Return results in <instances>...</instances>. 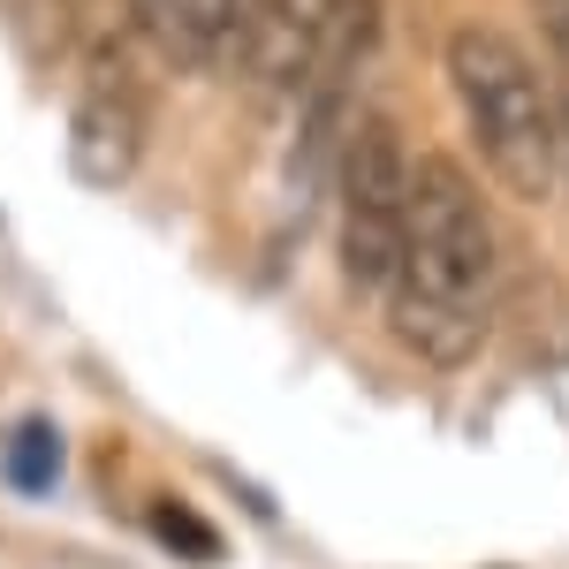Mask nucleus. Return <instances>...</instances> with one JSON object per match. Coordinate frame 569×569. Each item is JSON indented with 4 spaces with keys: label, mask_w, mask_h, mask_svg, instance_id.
Returning a JSON list of instances; mask_svg holds the SVG:
<instances>
[{
    "label": "nucleus",
    "mask_w": 569,
    "mask_h": 569,
    "mask_svg": "<svg viewBox=\"0 0 569 569\" xmlns=\"http://www.w3.org/2000/svg\"><path fill=\"white\" fill-rule=\"evenodd\" d=\"M388 327L395 342L426 365H471L501 311V243L479 182L448 152H418L410 168V228L388 281Z\"/></svg>",
    "instance_id": "nucleus-1"
},
{
    "label": "nucleus",
    "mask_w": 569,
    "mask_h": 569,
    "mask_svg": "<svg viewBox=\"0 0 569 569\" xmlns=\"http://www.w3.org/2000/svg\"><path fill=\"white\" fill-rule=\"evenodd\" d=\"M243 8H251V0H122L130 39L144 46V53H160L168 69H182V77L228 61V46L243 31Z\"/></svg>",
    "instance_id": "nucleus-6"
},
{
    "label": "nucleus",
    "mask_w": 569,
    "mask_h": 569,
    "mask_svg": "<svg viewBox=\"0 0 569 569\" xmlns=\"http://www.w3.org/2000/svg\"><path fill=\"white\" fill-rule=\"evenodd\" d=\"M410 168L418 152H402L388 114H365L335 144V198H342V273L350 297H388L395 259H402V228H410Z\"/></svg>",
    "instance_id": "nucleus-3"
},
{
    "label": "nucleus",
    "mask_w": 569,
    "mask_h": 569,
    "mask_svg": "<svg viewBox=\"0 0 569 569\" xmlns=\"http://www.w3.org/2000/svg\"><path fill=\"white\" fill-rule=\"evenodd\" d=\"M539 31H547L555 61H562V84H569V0H539Z\"/></svg>",
    "instance_id": "nucleus-8"
},
{
    "label": "nucleus",
    "mask_w": 569,
    "mask_h": 569,
    "mask_svg": "<svg viewBox=\"0 0 569 569\" xmlns=\"http://www.w3.org/2000/svg\"><path fill=\"white\" fill-rule=\"evenodd\" d=\"M8 479L16 486H53V433L31 426V448L16 440V463H8Z\"/></svg>",
    "instance_id": "nucleus-7"
},
{
    "label": "nucleus",
    "mask_w": 569,
    "mask_h": 569,
    "mask_svg": "<svg viewBox=\"0 0 569 569\" xmlns=\"http://www.w3.org/2000/svg\"><path fill=\"white\" fill-rule=\"evenodd\" d=\"M448 84L463 99L471 144L493 168L509 198H555L562 190V99L531 69L517 39H501L493 23H463L448 31Z\"/></svg>",
    "instance_id": "nucleus-2"
},
{
    "label": "nucleus",
    "mask_w": 569,
    "mask_h": 569,
    "mask_svg": "<svg viewBox=\"0 0 569 569\" xmlns=\"http://www.w3.org/2000/svg\"><path fill=\"white\" fill-rule=\"evenodd\" d=\"M342 0H251L243 8V31L228 46V69L251 99H297L319 77V53H327V31H335Z\"/></svg>",
    "instance_id": "nucleus-5"
},
{
    "label": "nucleus",
    "mask_w": 569,
    "mask_h": 569,
    "mask_svg": "<svg viewBox=\"0 0 569 569\" xmlns=\"http://www.w3.org/2000/svg\"><path fill=\"white\" fill-rule=\"evenodd\" d=\"M555 99H562V182H569V84L555 91Z\"/></svg>",
    "instance_id": "nucleus-9"
},
{
    "label": "nucleus",
    "mask_w": 569,
    "mask_h": 569,
    "mask_svg": "<svg viewBox=\"0 0 569 569\" xmlns=\"http://www.w3.org/2000/svg\"><path fill=\"white\" fill-rule=\"evenodd\" d=\"M152 137V107H144V77H137L130 39L91 31L77 46V107H69V176L91 190H122L144 160Z\"/></svg>",
    "instance_id": "nucleus-4"
}]
</instances>
